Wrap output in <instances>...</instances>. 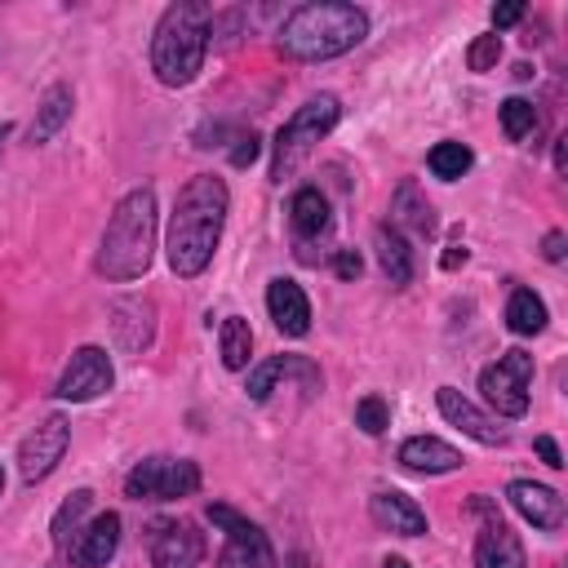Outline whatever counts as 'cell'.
Instances as JSON below:
<instances>
[{
  "mask_svg": "<svg viewBox=\"0 0 568 568\" xmlns=\"http://www.w3.org/2000/svg\"><path fill=\"white\" fill-rule=\"evenodd\" d=\"M226 209H231V191L217 173H195L178 191L173 213H169V240H164V257L173 275L191 280L213 262L222 226H226Z\"/></svg>",
  "mask_w": 568,
  "mask_h": 568,
  "instance_id": "obj_1",
  "label": "cell"
},
{
  "mask_svg": "<svg viewBox=\"0 0 568 568\" xmlns=\"http://www.w3.org/2000/svg\"><path fill=\"white\" fill-rule=\"evenodd\" d=\"M368 36V13L359 4H297L280 27V53L293 62H328L346 49H355Z\"/></svg>",
  "mask_w": 568,
  "mask_h": 568,
  "instance_id": "obj_2",
  "label": "cell"
},
{
  "mask_svg": "<svg viewBox=\"0 0 568 568\" xmlns=\"http://www.w3.org/2000/svg\"><path fill=\"white\" fill-rule=\"evenodd\" d=\"M155 226H160V222H155V191H151V186L129 191V195L115 204V213H111V222H106V231H102L93 271H98L102 280H115V284L146 275V266H151V257H155Z\"/></svg>",
  "mask_w": 568,
  "mask_h": 568,
  "instance_id": "obj_3",
  "label": "cell"
},
{
  "mask_svg": "<svg viewBox=\"0 0 568 568\" xmlns=\"http://www.w3.org/2000/svg\"><path fill=\"white\" fill-rule=\"evenodd\" d=\"M209 53V9L195 0H178L160 13L151 36V71L160 84L182 89L200 75Z\"/></svg>",
  "mask_w": 568,
  "mask_h": 568,
  "instance_id": "obj_4",
  "label": "cell"
},
{
  "mask_svg": "<svg viewBox=\"0 0 568 568\" xmlns=\"http://www.w3.org/2000/svg\"><path fill=\"white\" fill-rule=\"evenodd\" d=\"M337 115H342V102L333 98V93H315L311 102H302L297 111H293V120L275 133V160H271V178L275 182H284L311 151H315V142L320 138H328L333 133V124H337Z\"/></svg>",
  "mask_w": 568,
  "mask_h": 568,
  "instance_id": "obj_5",
  "label": "cell"
},
{
  "mask_svg": "<svg viewBox=\"0 0 568 568\" xmlns=\"http://www.w3.org/2000/svg\"><path fill=\"white\" fill-rule=\"evenodd\" d=\"M200 488V466L191 457H146L124 475V497L133 501H173Z\"/></svg>",
  "mask_w": 568,
  "mask_h": 568,
  "instance_id": "obj_6",
  "label": "cell"
},
{
  "mask_svg": "<svg viewBox=\"0 0 568 568\" xmlns=\"http://www.w3.org/2000/svg\"><path fill=\"white\" fill-rule=\"evenodd\" d=\"M528 386H532V355L528 351H506L479 373V390H484L488 408L501 417L528 413Z\"/></svg>",
  "mask_w": 568,
  "mask_h": 568,
  "instance_id": "obj_7",
  "label": "cell"
},
{
  "mask_svg": "<svg viewBox=\"0 0 568 568\" xmlns=\"http://www.w3.org/2000/svg\"><path fill=\"white\" fill-rule=\"evenodd\" d=\"M209 519L226 532V546L217 555V568H271L275 564L271 559V546H266V532L253 519H244L231 506H209Z\"/></svg>",
  "mask_w": 568,
  "mask_h": 568,
  "instance_id": "obj_8",
  "label": "cell"
},
{
  "mask_svg": "<svg viewBox=\"0 0 568 568\" xmlns=\"http://www.w3.org/2000/svg\"><path fill=\"white\" fill-rule=\"evenodd\" d=\"M67 444H71V426H67V417H62V413H49V417L18 444V475H22V484H40V479H49L53 466L62 462Z\"/></svg>",
  "mask_w": 568,
  "mask_h": 568,
  "instance_id": "obj_9",
  "label": "cell"
},
{
  "mask_svg": "<svg viewBox=\"0 0 568 568\" xmlns=\"http://www.w3.org/2000/svg\"><path fill=\"white\" fill-rule=\"evenodd\" d=\"M111 382H115L111 355H106L102 346H80V351L67 359V368H62V377H58L53 395H58V399H67V404H84V399L106 395V390H111Z\"/></svg>",
  "mask_w": 568,
  "mask_h": 568,
  "instance_id": "obj_10",
  "label": "cell"
},
{
  "mask_svg": "<svg viewBox=\"0 0 568 568\" xmlns=\"http://www.w3.org/2000/svg\"><path fill=\"white\" fill-rule=\"evenodd\" d=\"M470 510L488 515L484 528H479V537H475V568H524V564H528V559H524V541H519V532L493 510V501H488V497H475Z\"/></svg>",
  "mask_w": 568,
  "mask_h": 568,
  "instance_id": "obj_11",
  "label": "cell"
},
{
  "mask_svg": "<svg viewBox=\"0 0 568 568\" xmlns=\"http://www.w3.org/2000/svg\"><path fill=\"white\" fill-rule=\"evenodd\" d=\"M204 559V537L186 519H164L151 528V564L155 568H195Z\"/></svg>",
  "mask_w": 568,
  "mask_h": 568,
  "instance_id": "obj_12",
  "label": "cell"
},
{
  "mask_svg": "<svg viewBox=\"0 0 568 568\" xmlns=\"http://www.w3.org/2000/svg\"><path fill=\"white\" fill-rule=\"evenodd\" d=\"M111 333L120 351L142 355L155 342V302L151 297H115L111 302Z\"/></svg>",
  "mask_w": 568,
  "mask_h": 568,
  "instance_id": "obj_13",
  "label": "cell"
},
{
  "mask_svg": "<svg viewBox=\"0 0 568 568\" xmlns=\"http://www.w3.org/2000/svg\"><path fill=\"white\" fill-rule=\"evenodd\" d=\"M435 404H439V413H444V422H453L462 435H470L475 444H488V448H497V444H506V430L488 417V413H479L457 386H439L435 390Z\"/></svg>",
  "mask_w": 568,
  "mask_h": 568,
  "instance_id": "obj_14",
  "label": "cell"
},
{
  "mask_svg": "<svg viewBox=\"0 0 568 568\" xmlns=\"http://www.w3.org/2000/svg\"><path fill=\"white\" fill-rule=\"evenodd\" d=\"M506 497H510V506H515L532 528H541V532H559V528H564V497H559L555 488L532 484V479H510V484H506Z\"/></svg>",
  "mask_w": 568,
  "mask_h": 568,
  "instance_id": "obj_15",
  "label": "cell"
},
{
  "mask_svg": "<svg viewBox=\"0 0 568 568\" xmlns=\"http://www.w3.org/2000/svg\"><path fill=\"white\" fill-rule=\"evenodd\" d=\"M280 377H297L306 390H315L324 377H320V368L306 359V355H271V359H262L257 368H248V382H244V395L253 399V404H262L271 390H275V382Z\"/></svg>",
  "mask_w": 568,
  "mask_h": 568,
  "instance_id": "obj_16",
  "label": "cell"
},
{
  "mask_svg": "<svg viewBox=\"0 0 568 568\" xmlns=\"http://www.w3.org/2000/svg\"><path fill=\"white\" fill-rule=\"evenodd\" d=\"M266 311H271V320L284 337H306L311 333V302H306L302 284H293L284 275L271 280L266 284Z\"/></svg>",
  "mask_w": 568,
  "mask_h": 568,
  "instance_id": "obj_17",
  "label": "cell"
},
{
  "mask_svg": "<svg viewBox=\"0 0 568 568\" xmlns=\"http://www.w3.org/2000/svg\"><path fill=\"white\" fill-rule=\"evenodd\" d=\"M368 515L377 528L386 532H399V537H422L426 532V515L422 506L408 497V493H395V488H382L368 497Z\"/></svg>",
  "mask_w": 568,
  "mask_h": 568,
  "instance_id": "obj_18",
  "label": "cell"
},
{
  "mask_svg": "<svg viewBox=\"0 0 568 568\" xmlns=\"http://www.w3.org/2000/svg\"><path fill=\"white\" fill-rule=\"evenodd\" d=\"M115 546H120V515L115 510H106V515H98L89 528H80L75 532V541H71V564H80V568H102L111 555H115Z\"/></svg>",
  "mask_w": 568,
  "mask_h": 568,
  "instance_id": "obj_19",
  "label": "cell"
},
{
  "mask_svg": "<svg viewBox=\"0 0 568 568\" xmlns=\"http://www.w3.org/2000/svg\"><path fill=\"white\" fill-rule=\"evenodd\" d=\"M399 466L413 475H448L462 466V453L435 435H413L399 444Z\"/></svg>",
  "mask_w": 568,
  "mask_h": 568,
  "instance_id": "obj_20",
  "label": "cell"
},
{
  "mask_svg": "<svg viewBox=\"0 0 568 568\" xmlns=\"http://www.w3.org/2000/svg\"><path fill=\"white\" fill-rule=\"evenodd\" d=\"M288 222H293V235H297L302 244H311V240L328 235L333 213H328L324 191H320V186H297V191H293V200H288Z\"/></svg>",
  "mask_w": 568,
  "mask_h": 568,
  "instance_id": "obj_21",
  "label": "cell"
},
{
  "mask_svg": "<svg viewBox=\"0 0 568 568\" xmlns=\"http://www.w3.org/2000/svg\"><path fill=\"white\" fill-rule=\"evenodd\" d=\"M71 106H75L71 84H49V89H44V98H40V106H36V120H31L27 138H31L36 146H44V142H49V138L71 120Z\"/></svg>",
  "mask_w": 568,
  "mask_h": 568,
  "instance_id": "obj_22",
  "label": "cell"
},
{
  "mask_svg": "<svg viewBox=\"0 0 568 568\" xmlns=\"http://www.w3.org/2000/svg\"><path fill=\"white\" fill-rule=\"evenodd\" d=\"M373 248H377V266H382V275L395 284V288H404L408 280H413V248H408V240L395 231V226H377L373 231Z\"/></svg>",
  "mask_w": 568,
  "mask_h": 568,
  "instance_id": "obj_23",
  "label": "cell"
},
{
  "mask_svg": "<svg viewBox=\"0 0 568 568\" xmlns=\"http://www.w3.org/2000/svg\"><path fill=\"white\" fill-rule=\"evenodd\" d=\"M390 226L404 235V231H413V235H430L435 231V213H430V204L422 200V191L413 186V182H404L399 191H395V200H390Z\"/></svg>",
  "mask_w": 568,
  "mask_h": 568,
  "instance_id": "obj_24",
  "label": "cell"
},
{
  "mask_svg": "<svg viewBox=\"0 0 568 568\" xmlns=\"http://www.w3.org/2000/svg\"><path fill=\"white\" fill-rule=\"evenodd\" d=\"M546 302L532 293V288H510V302H506V328L519 333V337H532L546 328Z\"/></svg>",
  "mask_w": 568,
  "mask_h": 568,
  "instance_id": "obj_25",
  "label": "cell"
},
{
  "mask_svg": "<svg viewBox=\"0 0 568 568\" xmlns=\"http://www.w3.org/2000/svg\"><path fill=\"white\" fill-rule=\"evenodd\" d=\"M217 351H222V364H226L231 373L248 368V355H253V328H248L244 315H226V320H222Z\"/></svg>",
  "mask_w": 568,
  "mask_h": 568,
  "instance_id": "obj_26",
  "label": "cell"
},
{
  "mask_svg": "<svg viewBox=\"0 0 568 568\" xmlns=\"http://www.w3.org/2000/svg\"><path fill=\"white\" fill-rule=\"evenodd\" d=\"M89 506H93V493L89 488H75L62 506H58V515H53V546L67 555L71 550V541H75V532H80V519L89 515Z\"/></svg>",
  "mask_w": 568,
  "mask_h": 568,
  "instance_id": "obj_27",
  "label": "cell"
},
{
  "mask_svg": "<svg viewBox=\"0 0 568 568\" xmlns=\"http://www.w3.org/2000/svg\"><path fill=\"white\" fill-rule=\"evenodd\" d=\"M470 160H475V155H470V146L453 142V138H448V142H435V146H430V155H426L430 173H435V178H444V182H457V178L470 169Z\"/></svg>",
  "mask_w": 568,
  "mask_h": 568,
  "instance_id": "obj_28",
  "label": "cell"
},
{
  "mask_svg": "<svg viewBox=\"0 0 568 568\" xmlns=\"http://www.w3.org/2000/svg\"><path fill=\"white\" fill-rule=\"evenodd\" d=\"M501 129H506L510 142H524V138L537 129L532 102H528V98H506V102H501Z\"/></svg>",
  "mask_w": 568,
  "mask_h": 568,
  "instance_id": "obj_29",
  "label": "cell"
},
{
  "mask_svg": "<svg viewBox=\"0 0 568 568\" xmlns=\"http://www.w3.org/2000/svg\"><path fill=\"white\" fill-rule=\"evenodd\" d=\"M355 426H359L364 435H382V430L390 426V408H386V399H382V395H364V399L355 404Z\"/></svg>",
  "mask_w": 568,
  "mask_h": 568,
  "instance_id": "obj_30",
  "label": "cell"
},
{
  "mask_svg": "<svg viewBox=\"0 0 568 568\" xmlns=\"http://www.w3.org/2000/svg\"><path fill=\"white\" fill-rule=\"evenodd\" d=\"M497 58H501V36H497V31L475 36L470 49H466V67H470V71H493Z\"/></svg>",
  "mask_w": 568,
  "mask_h": 568,
  "instance_id": "obj_31",
  "label": "cell"
},
{
  "mask_svg": "<svg viewBox=\"0 0 568 568\" xmlns=\"http://www.w3.org/2000/svg\"><path fill=\"white\" fill-rule=\"evenodd\" d=\"M257 155H262V138H257V133H240L235 146H231V164H235V169H248Z\"/></svg>",
  "mask_w": 568,
  "mask_h": 568,
  "instance_id": "obj_32",
  "label": "cell"
},
{
  "mask_svg": "<svg viewBox=\"0 0 568 568\" xmlns=\"http://www.w3.org/2000/svg\"><path fill=\"white\" fill-rule=\"evenodd\" d=\"M333 271H337V280H359L364 257H359L355 248H337V253H333Z\"/></svg>",
  "mask_w": 568,
  "mask_h": 568,
  "instance_id": "obj_33",
  "label": "cell"
},
{
  "mask_svg": "<svg viewBox=\"0 0 568 568\" xmlns=\"http://www.w3.org/2000/svg\"><path fill=\"white\" fill-rule=\"evenodd\" d=\"M524 18V4L519 0H506V4H493V31H501V27H515Z\"/></svg>",
  "mask_w": 568,
  "mask_h": 568,
  "instance_id": "obj_34",
  "label": "cell"
},
{
  "mask_svg": "<svg viewBox=\"0 0 568 568\" xmlns=\"http://www.w3.org/2000/svg\"><path fill=\"white\" fill-rule=\"evenodd\" d=\"M537 453H541V462H546L550 470H559V466H564V457H559V444H555L550 435H537Z\"/></svg>",
  "mask_w": 568,
  "mask_h": 568,
  "instance_id": "obj_35",
  "label": "cell"
},
{
  "mask_svg": "<svg viewBox=\"0 0 568 568\" xmlns=\"http://www.w3.org/2000/svg\"><path fill=\"white\" fill-rule=\"evenodd\" d=\"M541 257H546V262H564V231H550V235L541 240Z\"/></svg>",
  "mask_w": 568,
  "mask_h": 568,
  "instance_id": "obj_36",
  "label": "cell"
},
{
  "mask_svg": "<svg viewBox=\"0 0 568 568\" xmlns=\"http://www.w3.org/2000/svg\"><path fill=\"white\" fill-rule=\"evenodd\" d=\"M466 257H470V253H466V244H448V248H444V257H439V266H444V271H457Z\"/></svg>",
  "mask_w": 568,
  "mask_h": 568,
  "instance_id": "obj_37",
  "label": "cell"
},
{
  "mask_svg": "<svg viewBox=\"0 0 568 568\" xmlns=\"http://www.w3.org/2000/svg\"><path fill=\"white\" fill-rule=\"evenodd\" d=\"M555 169H559V173L568 169V138H559V142H555Z\"/></svg>",
  "mask_w": 568,
  "mask_h": 568,
  "instance_id": "obj_38",
  "label": "cell"
},
{
  "mask_svg": "<svg viewBox=\"0 0 568 568\" xmlns=\"http://www.w3.org/2000/svg\"><path fill=\"white\" fill-rule=\"evenodd\" d=\"M382 568H408V559H399V555H395V559H386Z\"/></svg>",
  "mask_w": 568,
  "mask_h": 568,
  "instance_id": "obj_39",
  "label": "cell"
},
{
  "mask_svg": "<svg viewBox=\"0 0 568 568\" xmlns=\"http://www.w3.org/2000/svg\"><path fill=\"white\" fill-rule=\"evenodd\" d=\"M9 133H13V124H0V151H4V142H9Z\"/></svg>",
  "mask_w": 568,
  "mask_h": 568,
  "instance_id": "obj_40",
  "label": "cell"
},
{
  "mask_svg": "<svg viewBox=\"0 0 568 568\" xmlns=\"http://www.w3.org/2000/svg\"><path fill=\"white\" fill-rule=\"evenodd\" d=\"M0 493H4V470H0Z\"/></svg>",
  "mask_w": 568,
  "mask_h": 568,
  "instance_id": "obj_41",
  "label": "cell"
}]
</instances>
